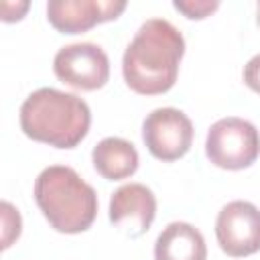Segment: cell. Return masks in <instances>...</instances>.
<instances>
[{
	"label": "cell",
	"mask_w": 260,
	"mask_h": 260,
	"mask_svg": "<svg viewBox=\"0 0 260 260\" xmlns=\"http://www.w3.org/2000/svg\"><path fill=\"white\" fill-rule=\"evenodd\" d=\"M142 140L154 158L162 162L179 160L193 144V122L183 110L156 108L142 122Z\"/></svg>",
	"instance_id": "cell-5"
},
{
	"label": "cell",
	"mask_w": 260,
	"mask_h": 260,
	"mask_svg": "<svg viewBox=\"0 0 260 260\" xmlns=\"http://www.w3.org/2000/svg\"><path fill=\"white\" fill-rule=\"evenodd\" d=\"M108 217L114 225L126 228L132 238L150 230L156 217V197L142 183H126L118 187L108 205Z\"/></svg>",
	"instance_id": "cell-9"
},
{
	"label": "cell",
	"mask_w": 260,
	"mask_h": 260,
	"mask_svg": "<svg viewBox=\"0 0 260 260\" xmlns=\"http://www.w3.org/2000/svg\"><path fill=\"white\" fill-rule=\"evenodd\" d=\"M175 10L183 12L191 20H201L209 14H213L219 8L217 0H175L173 2Z\"/></svg>",
	"instance_id": "cell-13"
},
{
	"label": "cell",
	"mask_w": 260,
	"mask_h": 260,
	"mask_svg": "<svg viewBox=\"0 0 260 260\" xmlns=\"http://www.w3.org/2000/svg\"><path fill=\"white\" fill-rule=\"evenodd\" d=\"M124 10V0H51L47 4V20L59 32L77 35L95 24L116 20Z\"/></svg>",
	"instance_id": "cell-8"
},
{
	"label": "cell",
	"mask_w": 260,
	"mask_h": 260,
	"mask_svg": "<svg viewBox=\"0 0 260 260\" xmlns=\"http://www.w3.org/2000/svg\"><path fill=\"white\" fill-rule=\"evenodd\" d=\"M26 10H28V2H10V0H4L2 2V20L4 22L20 20Z\"/></svg>",
	"instance_id": "cell-15"
},
{
	"label": "cell",
	"mask_w": 260,
	"mask_h": 260,
	"mask_svg": "<svg viewBox=\"0 0 260 260\" xmlns=\"http://www.w3.org/2000/svg\"><path fill=\"white\" fill-rule=\"evenodd\" d=\"M219 248L232 258H246L260 250V209L244 199L230 201L215 219Z\"/></svg>",
	"instance_id": "cell-7"
},
{
	"label": "cell",
	"mask_w": 260,
	"mask_h": 260,
	"mask_svg": "<svg viewBox=\"0 0 260 260\" xmlns=\"http://www.w3.org/2000/svg\"><path fill=\"white\" fill-rule=\"evenodd\" d=\"M242 77H244V83H246L252 91L260 93V53L254 55V57L244 65Z\"/></svg>",
	"instance_id": "cell-14"
},
{
	"label": "cell",
	"mask_w": 260,
	"mask_h": 260,
	"mask_svg": "<svg viewBox=\"0 0 260 260\" xmlns=\"http://www.w3.org/2000/svg\"><path fill=\"white\" fill-rule=\"evenodd\" d=\"M32 193L49 225L61 234L85 232L95 221L98 193L71 167H45L35 179Z\"/></svg>",
	"instance_id": "cell-3"
},
{
	"label": "cell",
	"mask_w": 260,
	"mask_h": 260,
	"mask_svg": "<svg viewBox=\"0 0 260 260\" xmlns=\"http://www.w3.org/2000/svg\"><path fill=\"white\" fill-rule=\"evenodd\" d=\"M91 162L104 179L122 181V179H128L136 173V169H138V150L126 138L106 136L93 146Z\"/></svg>",
	"instance_id": "cell-11"
},
{
	"label": "cell",
	"mask_w": 260,
	"mask_h": 260,
	"mask_svg": "<svg viewBox=\"0 0 260 260\" xmlns=\"http://www.w3.org/2000/svg\"><path fill=\"white\" fill-rule=\"evenodd\" d=\"M256 10H258V16H256V20H258V26H260V2H258V8H256Z\"/></svg>",
	"instance_id": "cell-16"
},
{
	"label": "cell",
	"mask_w": 260,
	"mask_h": 260,
	"mask_svg": "<svg viewBox=\"0 0 260 260\" xmlns=\"http://www.w3.org/2000/svg\"><path fill=\"white\" fill-rule=\"evenodd\" d=\"M205 156L209 162L225 171L246 169L260 156V132L244 118H221L207 130Z\"/></svg>",
	"instance_id": "cell-4"
},
{
	"label": "cell",
	"mask_w": 260,
	"mask_h": 260,
	"mask_svg": "<svg viewBox=\"0 0 260 260\" xmlns=\"http://www.w3.org/2000/svg\"><path fill=\"white\" fill-rule=\"evenodd\" d=\"M154 260H207L205 238L195 225L173 221L154 242Z\"/></svg>",
	"instance_id": "cell-10"
},
{
	"label": "cell",
	"mask_w": 260,
	"mask_h": 260,
	"mask_svg": "<svg viewBox=\"0 0 260 260\" xmlns=\"http://www.w3.org/2000/svg\"><path fill=\"white\" fill-rule=\"evenodd\" d=\"M53 71L69 87L95 91L110 79V59L95 43H71L57 51Z\"/></svg>",
	"instance_id": "cell-6"
},
{
	"label": "cell",
	"mask_w": 260,
	"mask_h": 260,
	"mask_svg": "<svg viewBox=\"0 0 260 260\" xmlns=\"http://www.w3.org/2000/svg\"><path fill=\"white\" fill-rule=\"evenodd\" d=\"M0 211H2V248H10L14 240H18L20 230H22V219L18 209L10 203V201H2L0 203Z\"/></svg>",
	"instance_id": "cell-12"
},
{
	"label": "cell",
	"mask_w": 260,
	"mask_h": 260,
	"mask_svg": "<svg viewBox=\"0 0 260 260\" xmlns=\"http://www.w3.org/2000/svg\"><path fill=\"white\" fill-rule=\"evenodd\" d=\"M91 110L75 93L55 87L35 89L20 106L22 132L55 148H75L89 132Z\"/></svg>",
	"instance_id": "cell-2"
},
{
	"label": "cell",
	"mask_w": 260,
	"mask_h": 260,
	"mask_svg": "<svg viewBox=\"0 0 260 260\" xmlns=\"http://www.w3.org/2000/svg\"><path fill=\"white\" fill-rule=\"evenodd\" d=\"M183 55V32L165 18H148L124 51V81L140 95L167 93L177 81Z\"/></svg>",
	"instance_id": "cell-1"
}]
</instances>
